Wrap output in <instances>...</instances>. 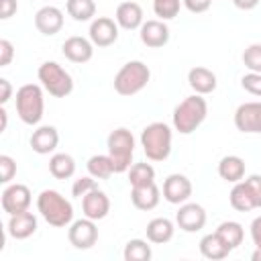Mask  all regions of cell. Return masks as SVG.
Returning a JSON list of instances; mask_svg holds the SVG:
<instances>
[{
  "label": "cell",
  "mask_w": 261,
  "mask_h": 261,
  "mask_svg": "<svg viewBox=\"0 0 261 261\" xmlns=\"http://www.w3.org/2000/svg\"><path fill=\"white\" fill-rule=\"evenodd\" d=\"M181 4L192 12V14H202L210 8L212 0H181Z\"/></svg>",
  "instance_id": "cell-40"
},
{
  "label": "cell",
  "mask_w": 261,
  "mask_h": 261,
  "mask_svg": "<svg viewBox=\"0 0 261 261\" xmlns=\"http://www.w3.org/2000/svg\"><path fill=\"white\" fill-rule=\"evenodd\" d=\"M175 224L184 232H198L206 224V210L204 206L196 202H184L179 204V210L175 212Z\"/></svg>",
  "instance_id": "cell-11"
},
{
  "label": "cell",
  "mask_w": 261,
  "mask_h": 261,
  "mask_svg": "<svg viewBox=\"0 0 261 261\" xmlns=\"http://www.w3.org/2000/svg\"><path fill=\"white\" fill-rule=\"evenodd\" d=\"M147 241L153 243V245H165L173 239V232H175V226L169 218L165 216H159V218H153L147 222Z\"/></svg>",
  "instance_id": "cell-23"
},
{
  "label": "cell",
  "mask_w": 261,
  "mask_h": 261,
  "mask_svg": "<svg viewBox=\"0 0 261 261\" xmlns=\"http://www.w3.org/2000/svg\"><path fill=\"white\" fill-rule=\"evenodd\" d=\"M243 63L249 71L261 73V43H253L243 51Z\"/></svg>",
  "instance_id": "cell-34"
},
{
  "label": "cell",
  "mask_w": 261,
  "mask_h": 261,
  "mask_svg": "<svg viewBox=\"0 0 261 261\" xmlns=\"http://www.w3.org/2000/svg\"><path fill=\"white\" fill-rule=\"evenodd\" d=\"M216 232L222 237V241L230 249H237L243 243V239H245V228L237 220H224V222H220L218 228H216Z\"/></svg>",
  "instance_id": "cell-29"
},
{
  "label": "cell",
  "mask_w": 261,
  "mask_h": 261,
  "mask_svg": "<svg viewBox=\"0 0 261 261\" xmlns=\"http://www.w3.org/2000/svg\"><path fill=\"white\" fill-rule=\"evenodd\" d=\"M96 188H98L96 177L86 175V177H80V179L73 181V186H71V194H73L75 198H84L88 192H92V190H96Z\"/></svg>",
  "instance_id": "cell-35"
},
{
  "label": "cell",
  "mask_w": 261,
  "mask_h": 261,
  "mask_svg": "<svg viewBox=\"0 0 261 261\" xmlns=\"http://www.w3.org/2000/svg\"><path fill=\"white\" fill-rule=\"evenodd\" d=\"M88 35L96 47H110L118 39V22L108 16H98L90 22Z\"/></svg>",
  "instance_id": "cell-12"
},
{
  "label": "cell",
  "mask_w": 261,
  "mask_h": 261,
  "mask_svg": "<svg viewBox=\"0 0 261 261\" xmlns=\"http://www.w3.org/2000/svg\"><path fill=\"white\" fill-rule=\"evenodd\" d=\"M29 143H31V149H33L35 153H39V155H49V153H53V151L57 149V145H59V133H57L55 126L43 124V126H39V128L33 130Z\"/></svg>",
  "instance_id": "cell-19"
},
{
  "label": "cell",
  "mask_w": 261,
  "mask_h": 261,
  "mask_svg": "<svg viewBox=\"0 0 261 261\" xmlns=\"http://www.w3.org/2000/svg\"><path fill=\"white\" fill-rule=\"evenodd\" d=\"M114 20L124 31H137V29H141V24L145 22L143 20V8H141V4L139 2H133V0L120 2L116 6Z\"/></svg>",
  "instance_id": "cell-18"
},
{
  "label": "cell",
  "mask_w": 261,
  "mask_h": 261,
  "mask_svg": "<svg viewBox=\"0 0 261 261\" xmlns=\"http://www.w3.org/2000/svg\"><path fill=\"white\" fill-rule=\"evenodd\" d=\"M228 200H230V206H232L234 210H239V212H249V210L257 208V206H255V200H253V196H251V190L247 188V184H245L243 179L232 186Z\"/></svg>",
  "instance_id": "cell-27"
},
{
  "label": "cell",
  "mask_w": 261,
  "mask_h": 261,
  "mask_svg": "<svg viewBox=\"0 0 261 261\" xmlns=\"http://www.w3.org/2000/svg\"><path fill=\"white\" fill-rule=\"evenodd\" d=\"M12 57H14V45L8 39H2L0 41V67L10 65Z\"/></svg>",
  "instance_id": "cell-39"
},
{
  "label": "cell",
  "mask_w": 261,
  "mask_h": 261,
  "mask_svg": "<svg viewBox=\"0 0 261 261\" xmlns=\"http://www.w3.org/2000/svg\"><path fill=\"white\" fill-rule=\"evenodd\" d=\"M16 175V161L10 155H0V181L10 184Z\"/></svg>",
  "instance_id": "cell-36"
},
{
  "label": "cell",
  "mask_w": 261,
  "mask_h": 261,
  "mask_svg": "<svg viewBox=\"0 0 261 261\" xmlns=\"http://www.w3.org/2000/svg\"><path fill=\"white\" fill-rule=\"evenodd\" d=\"M49 173L55 179H69L75 173V161L67 153H55L49 159Z\"/></svg>",
  "instance_id": "cell-26"
},
{
  "label": "cell",
  "mask_w": 261,
  "mask_h": 261,
  "mask_svg": "<svg viewBox=\"0 0 261 261\" xmlns=\"http://www.w3.org/2000/svg\"><path fill=\"white\" fill-rule=\"evenodd\" d=\"M106 147H108V155H110V159L114 163V171L116 173L128 171V167L133 163V153H135V137H133V133L128 128H124V126L114 128L108 135Z\"/></svg>",
  "instance_id": "cell-6"
},
{
  "label": "cell",
  "mask_w": 261,
  "mask_h": 261,
  "mask_svg": "<svg viewBox=\"0 0 261 261\" xmlns=\"http://www.w3.org/2000/svg\"><path fill=\"white\" fill-rule=\"evenodd\" d=\"M67 239H69V245L80 249V251H86V249H92L98 241V226H96V220L84 216L80 220H73L67 228Z\"/></svg>",
  "instance_id": "cell-8"
},
{
  "label": "cell",
  "mask_w": 261,
  "mask_h": 261,
  "mask_svg": "<svg viewBox=\"0 0 261 261\" xmlns=\"http://www.w3.org/2000/svg\"><path fill=\"white\" fill-rule=\"evenodd\" d=\"M151 255H153L151 245L143 239H130L124 245V251H122L124 261H149Z\"/></svg>",
  "instance_id": "cell-31"
},
{
  "label": "cell",
  "mask_w": 261,
  "mask_h": 261,
  "mask_svg": "<svg viewBox=\"0 0 261 261\" xmlns=\"http://www.w3.org/2000/svg\"><path fill=\"white\" fill-rule=\"evenodd\" d=\"M234 126L247 135H261V102H243L234 110Z\"/></svg>",
  "instance_id": "cell-10"
},
{
  "label": "cell",
  "mask_w": 261,
  "mask_h": 261,
  "mask_svg": "<svg viewBox=\"0 0 261 261\" xmlns=\"http://www.w3.org/2000/svg\"><path fill=\"white\" fill-rule=\"evenodd\" d=\"M82 212L92 220H102L110 212V200L102 190H92L82 198Z\"/></svg>",
  "instance_id": "cell-17"
},
{
  "label": "cell",
  "mask_w": 261,
  "mask_h": 261,
  "mask_svg": "<svg viewBox=\"0 0 261 261\" xmlns=\"http://www.w3.org/2000/svg\"><path fill=\"white\" fill-rule=\"evenodd\" d=\"M192 196V181L184 173H171L163 181V198L169 204H184Z\"/></svg>",
  "instance_id": "cell-13"
},
{
  "label": "cell",
  "mask_w": 261,
  "mask_h": 261,
  "mask_svg": "<svg viewBox=\"0 0 261 261\" xmlns=\"http://www.w3.org/2000/svg\"><path fill=\"white\" fill-rule=\"evenodd\" d=\"M155 181V169L151 163H133L128 167V184L135 186H147Z\"/></svg>",
  "instance_id": "cell-32"
},
{
  "label": "cell",
  "mask_w": 261,
  "mask_h": 261,
  "mask_svg": "<svg viewBox=\"0 0 261 261\" xmlns=\"http://www.w3.org/2000/svg\"><path fill=\"white\" fill-rule=\"evenodd\" d=\"M139 35H141L143 45H147L151 49H159V47L167 45V41H169V27L161 18L145 20L139 29Z\"/></svg>",
  "instance_id": "cell-15"
},
{
  "label": "cell",
  "mask_w": 261,
  "mask_h": 261,
  "mask_svg": "<svg viewBox=\"0 0 261 261\" xmlns=\"http://www.w3.org/2000/svg\"><path fill=\"white\" fill-rule=\"evenodd\" d=\"M251 259H253V261H261V249H257V247H255V251H253Z\"/></svg>",
  "instance_id": "cell-46"
},
{
  "label": "cell",
  "mask_w": 261,
  "mask_h": 261,
  "mask_svg": "<svg viewBox=\"0 0 261 261\" xmlns=\"http://www.w3.org/2000/svg\"><path fill=\"white\" fill-rule=\"evenodd\" d=\"M149 80H151V69L143 61L135 59V61L124 63L116 71V75H114V90L120 96H135V94H139L149 84Z\"/></svg>",
  "instance_id": "cell-5"
},
{
  "label": "cell",
  "mask_w": 261,
  "mask_h": 261,
  "mask_svg": "<svg viewBox=\"0 0 261 261\" xmlns=\"http://www.w3.org/2000/svg\"><path fill=\"white\" fill-rule=\"evenodd\" d=\"M188 84H190V88H192L196 94H200V96L212 94V92L216 90V86H218L216 73H214L212 69L204 67V65H196V67H192V69L188 71Z\"/></svg>",
  "instance_id": "cell-21"
},
{
  "label": "cell",
  "mask_w": 261,
  "mask_h": 261,
  "mask_svg": "<svg viewBox=\"0 0 261 261\" xmlns=\"http://www.w3.org/2000/svg\"><path fill=\"white\" fill-rule=\"evenodd\" d=\"M245 171H247V165H245V159L239 157V155H226L218 161V175L224 179V181H230V184H237L245 177Z\"/></svg>",
  "instance_id": "cell-25"
},
{
  "label": "cell",
  "mask_w": 261,
  "mask_h": 261,
  "mask_svg": "<svg viewBox=\"0 0 261 261\" xmlns=\"http://www.w3.org/2000/svg\"><path fill=\"white\" fill-rule=\"evenodd\" d=\"M94 43L86 37H69L63 41L61 45V53L65 55V59H69L71 63H88L94 57Z\"/></svg>",
  "instance_id": "cell-14"
},
{
  "label": "cell",
  "mask_w": 261,
  "mask_h": 261,
  "mask_svg": "<svg viewBox=\"0 0 261 261\" xmlns=\"http://www.w3.org/2000/svg\"><path fill=\"white\" fill-rule=\"evenodd\" d=\"M12 98V84L6 77H0V104L4 106Z\"/></svg>",
  "instance_id": "cell-42"
},
{
  "label": "cell",
  "mask_w": 261,
  "mask_h": 261,
  "mask_svg": "<svg viewBox=\"0 0 261 261\" xmlns=\"http://www.w3.org/2000/svg\"><path fill=\"white\" fill-rule=\"evenodd\" d=\"M232 4H234L239 10H253V8L259 4V0H232Z\"/></svg>",
  "instance_id": "cell-44"
},
{
  "label": "cell",
  "mask_w": 261,
  "mask_h": 261,
  "mask_svg": "<svg viewBox=\"0 0 261 261\" xmlns=\"http://www.w3.org/2000/svg\"><path fill=\"white\" fill-rule=\"evenodd\" d=\"M35 27L45 37L57 35L63 29V12L57 6H43L35 14Z\"/></svg>",
  "instance_id": "cell-16"
},
{
  "label": "cell",
  "mask_w": 261,
  "mask_h": 261,
  "mask_svg": "<svg viewBox=\"0 0 261 261\" xmlns=\"http://www.w3.org/2000/svg\"><path fill=\"white\" fill-rule=\"evenodd\" d=\"M45 112L43 86L24 84L16 90V114L24 124H39Z\"/></svg>",
  "instance_id": "cell-4"
},
{
  "label": "cell",
  "mask_w": 261,
  "mask_h": 261,
  "mask_svg": "<svg viewBox=\"0 0 261 261\" xmlns=\"http://www.w3.org/2000/svg\"><path fill=\"white\" fill-rule=\"evenodd\" d=\"M37 210L47 224L63 228L73 222V206L57 190H43L37 196Z\"/></svg>",
  "instance_id": "cell-1"
},
{
  "label": "cell",
  "mask_w": 261,
  "mask_h": 261,
  "mask_svg": "<svg viewBox=\"0 0 261 261\" xmlns=\"http://www.w3.org/2000/svg\"><path fill=\"white\" fill-rule=\"evenodd\" d=\"M161 200V190L157 188V184H147V186H135L130 188V202L137 210H153Z\"/></svg>",
  "instance_id": "cell-22"
},
{
  "label": "cell",
  "mask_w": 261,
  "mask_h": 261,
  "mask_svg": "<svg viewBox=\"0 0 261 261\" xmlns=\"http://www.w3.org/2000/svg\"><path fill=\"white\" fill-rule=\"evenodd\" d=\"M86 167H88V173L96 179H108L112 173H116L110 155H92L88 159Z\"/></svg>",
  "instance_id": "cell-30"
},
{
  "label": "cell",
  "mask_w": 261,
  "mask_h": 261,
  "mask_svg": "<svg viewBox=\"0 0 261 261\" xmlns=\"http://www.w3.org/2000/svg\"><path fill=\"white\" fill-rule=\"evenodd\" d=\"M241 86L245 92L253 94V96H259L261 98V73H255V71H249L241 77Z\"/></svg>",
  "instance_id": "cell-37"
},
{
  "label": "cell",
  "mask_w": 261,
  "mask_h": 261,
  "mask_svg": "<svg viewBox=\"0 0 261 261\" xmlns=\"http://www.w3.org/2000/svg\"><path fill=\"white\" fill-rule=\"evenodd\" d=\"M181 0H153V12L161 20H171L179 14Z\"/></svg>",
  "instance_id": "cell-33"
},
{
  "label": "cell",
  "mask_w": 261,
  "mask_h": 261,
  "mask_svg": "<svg viewBox=\"0 0 261 261\" xmlns=\"http://www.w3.org/2000/svg\"><path fill=\"white\" fill-rule=\"evenodd\" d=\"M39 82L53 98H65L73 92V77L57 61H45L39 65Z\"/></svg>",
  "instance_id": "cell-7"
},
{
  "label": "cell",
  "mask_w": 261,
  "mask_h": 261,
  "mask_svg": "<svg viewBox=\"0 0 261 261\" xmlns=\"http://www.w3.org/2000/svg\"><path fill=\"white\" fill-rule=\"evenodd\" d=\"M18 10V2L16 0H0V18L8 20L10 16H14Z\"/></svg>",
  "instance_id": "cell-41"
},
{
  "label": "cell",
  "mask_w": 261,
  "mask_h": 261,
  "mask_svg": "<svg viewBox=\"0 0 261 261\" xmlns=\"http://www.w3.org/2000/svg\"><path fill=\"white\" fill-rule=\"evenodd\" d=\"M8 234L16 241H24L29 237H33L37 232V216L29 210L18 212V214H10L8 218V226H6Z\"/></svg>",
  "instance_id": "cell-20"
},
{
  "label": "cell",
  "mask_w": 261,
  "mask_h": 261,
  "mask_svg": "<svg viewBox=\"0 0 261 261\" xmlns=\"http://www.w3.org/2000/svg\"><path fill=\"white\" fill-rule=\"evenodd\" d=\"M65 10L75 22H88V20H94L96 16V2L94 0H67Z\"/></svg>",
  "instance_id": "cell-28"
},
{
  "label": "cell",
  "mask_w": 261,
  "mask_h": 261,
  "mask_svg": "<svg viewBox=\"0 0 261 261\" xmlns=\"http://www.w3.org/2000/svg\"><path fill=\"white\" fill-rule=\"evenodd\" d=\"M251 239H253V245L261 249V216H257L251 222Z\"/></svg>",
  "instance_id": "cell-43"
},
{
  "label": "cell",
  "mask_w": 261,
  "mask_h": 261,
  "mask_svg": "<svg viewBox=\"0 0 261 261\" xmlns=\"http://www.w3.org/2000/svg\"><path fill=\"white\" fill-rule=\"evenodd\" d=\"M208 116V104L204 96L192 94L173 108V128L179 135H192Z\"/></svg>",
  "instance_id": "cell-2"
},
{
  "label": "cell",
  "mask_w": 261,
  "mask_h": 261,
  "mask_svg": "<svg viewBox=\"0 0 261 261\" xmlns=\"http://www.w3.org/2000/svg\"><path fill=\"white\" fill-rule=\"evenodd\" d=\"M173 133L165 122H151L141 133V147L149 161H165L171 153Z\"/></svg>",
  "instance_id": "cell-3"
},
{
  "label": "cell",
  "mask_w": 261,
  "mask_h": 261,
  "mask_svg": "<svg viewBox=\"0 0 261 261\" xmlns=\"http://www.w3.org/2000/svg\"><path fill=\"white\" fill-rule=\"evenodd\" d=\"M245 184H247V188L251 190V196H253V200H255V206L261 208V175L253 173V175H249V177L245 179Z\"/></svg>",
  "instance_id": "cell-38"
},
{
  "label": "cell",
  "mask_w": 261,
  "mask_h": 261,
  "mask_svg": "<svg viewBox=\"0 0 261 261\" xmlns=\"http://www.w3.org/2000/svg\"><path fill=\"white\" fill-rule=\"evenodd\" d=\"M230 251L232 249L222 241V237L218 232H210L200 239V253H202V257H206L210 261H220V259L228 257Z\"/></svg>",
  "instance_id": "cell-24"
},
{
  "label": "cell",
  "mask_w": 261,
  "mask_h": 261,
  "mask_svg": "<svg viewBox=\"0 0 261 261\" xmlns=\"http://www.w3.org/2000/svg\"><path fill=\"white\" fill-rule=\"evenodd\" d=\"M0 204H2V210H4L8 216H10V214L24 212V210H29V206H31V190H29L24 184H8V186L2 190Z\"/></svg>",
  "instance_id": "cell-9"
},
{
  "label": "cell",
  "mask_w": 261,
  "mask_h": 261,
  "mask_svg": "<svg viewBox=\"0 0 261 261\" xmlns=\"http://www.w3.org/2000/svg\"><path fill=\"white\" fill-rule=\"evenodd\" d=\"M0 120H2V126H0V133H4V130H6V124H8V114H6V108H4V106L0 108Z\"/></svg>",
  "instance_id": "cell-45"
}]
</instances>
